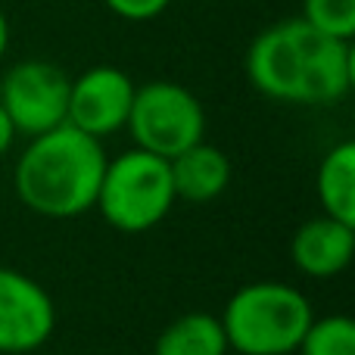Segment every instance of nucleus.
I'll use <instances>...</instances> for the list:
<instances>
[{
  "label": "nucleus",
  "instance_id": "nucleus-1",
  "mask_svg": "<svg viewBox=\"0 0 355 355\" xmlns=\"http://www.w3.org/2000/svg\"><path fill=\"white\" fill-rule=\"evenodd\" d=\"M246 78L262 97L290 106L340 103L355 85L352 41L321 35L302 19H284L252 37Z\"/></svg>",
  "mask_w": 355,
  "mask_h": 355
},
{
  "label": "nucleus",
  "instance_id": "nucleus-2",
  "mask_svg": "<svg viewBox=\"0 0 355 355\" xmlns=\"http://www.w3.org/2000/svg\"><path fill=\"white\" fill-rule=\"evenodd\" d=\"M106 159L103 141L62 122L28 137L12 168V187L19 202L41 218H78L97 202Z\"/></svg>",
  "mask_w": 355,
  "mask_h": 355
},
{
  "label": "nucleus",
  "instance_id": "nucleus-3",
  "mask_svg": "<svg viewBox=\"0 0 355 355\" xmlns=\"http://www.w3.org/2000/svg\"><path fill=\"white\" fill-rule=\"evenodd\" d=\"M237 355H293L315 321L312 300L293 284L252 281L234 290L218 315Z\"/></svg>",
  "mask_w": 355,
  "mask_h": 355
},
{
  "label": "nucleus",
  "instance_id": "nucleus-4",
  "mask_svg": "<svg viewBox=\"0 0 355 355\" xmlns=\"http://www.w3.org/2000/svg\"><path fill=\"white\" fill-rule=\"evenodd\" d=\"M175 202L178 196L172 187L168 159L131 147L106 159L94 209L116 231L147 234L168 218Z\"/></svg>",
  "mask_w": 355,
  "mask_h": 355
},
{
  "label": "nucleus",
  "instance_id": "nucleus-5",
  "mask_svg": "<svg viewBox=\"0 0 355 355\" xmlns=\"http://www.w3.org/2000/svg\"><path fill=\"white\" fill-rule=\"evenodd\" d=\"M125 131L137 150L175 159L187 147L206 141V110L200 97L175 81H147L135 91Z\"/></svg>",
  "mask_w": 355,
  "mask_h": 355
},
{
  "label": "nucleus",
  "instance_id": "nucleus-6",
  "mask_svg": "<svg viewBox=\"0 0 355 355\" xmlns=\"http://www.w3.org/2000/svg\"><path fill=\"white\" fill-rule=\"evenodd\" d=\"M69 75L56 62L22 60L0 78V106L10 116L16 135L37 137L66 122Z\"/></svg>",
  "mask_w": 355,
  "mask_h": 355
},
{
  "label": "nucleus",
  "instance_id": "nucleus-7",
  "mask_svg": "<svg viewBox=\"0 0 355 355\" xmlns=\"http://www.w3.org/2000/svg\"><path fill=\"white\" fill-rule=\"evenodd\" d=\"M56 331V302L31 275L0 265V355L35 352Z\"/></svg>",
  "mask_w": 355,
  "mask_h": 355
},
{
  "label": "nucleus",
  "instance_id": "nucleus-8",
  "mask_svg": "<svg viewBox=\"0 0 355 355\" xmlns=\"http://www.w3.org/2000/svg\"><path fill=\"white\" fill-rule=\"evenodd\" d=\"M137 85L119 66H91L69 81L66 125L106 141L125 131Z\"/></svg>",
  "mask_w": 355,
  "mask_h": 355
},
{
  "label": "nucleus",
  "instance_id": "nucleus-9",
  "mask_svg": "<svg viewBox=\"0 0 355 355\" xmlns=\"http://www.w3.org/2000/svg\"><path fill=\"white\" fill-rule=\"evenodd\" d=\"M293 268L315 281H327L346 271L355 259V225L337 221L331 215L309 218L296 227L290 240Z\"/></svg>",
  "mask_w": 355,
  "mask_h": 355
},
{
  "label": "nucleus",
  "instance_id": "nucleus-10",
  "mask_svg": "<svg viewBox=\"0 0 355 355\" xmlns=\"http://www.w3.org/2000/svg\"><path fill=\"white\" fill-rule=\"evenodd\" d=\"M175 196L184 202H212L231 187V159L225 150L200 141L168 159Z\"/></svg>",
  "mask_w": 355,
  "mask_h": 355
},
{
  "label": "nucleus",
  "instance_id": "nucleus-11",
  "mask_svg": "<svg viewBox=\"0 0 355 355\" xmlns=\"http://www.w3.org/2000/svg\"><path fill=\"white\" fill-rule=\"evenodd\" d=\"M321 215L355 225V144L343 141L324 153L315 175Z\"/></svg>",
  "mask_w": 355,
  "mask_h": 355
},
{
  "label": "nucleus",
  "instance_id": "nucleus-12",
  "mask_svg": "<svg viewBox=\"0 0 355 355\" xmlns=\"http://www.w3.org/2000/svg\"><path fill=\"white\" fill-rule=\"evenodd\" d=\"M227 340L218 315L187 312L162 327L153 343V355H227Z\"/></svg>",
  "mask_w": 355,
  "mask_h": 355
},
{
  "label": "nucleus",
  "instance_id": "nucleus-13",
  "mask_svg": "<svg viewBox=\"0 0 355 355\" xmlns=\"http://www.w3.org/2000/svg\"><path fill=\"white\" fill-rule=\"evenodd\" d=\"M296 355H355V321L349 315L315 318Z\"/></svg>",
  "mask_w": 355,
  "mask_h": 355
},
{
  "label": "nucleus",
  "instance_id": "nucleus-14",
  "mask_svg": "<svg viewBox=\"0 0 355 355\" xmlns=\"http://www.w3.org/2000/svg\"><path fill=\"white\" fill-rule=\"evenodd\" d=\"M300 19L337 41L355 37V0H302Z\"/></svg>",
  "mask_w": 355,
  "mask_h": 355
},
{
  "label": "nucleus",
  "instance_id": "nucleus-15",
  "mask_svg": "<svg viewBox=\"0 0 355 355\" xmlns=\"http://www.w3.org/2000/svg\"><path fill=\"white\" fill-rule=\"evenodd\" d=\"M103 3L112 16L125 19V22H150V19L162 16L172 0H103Z\"/></svg>",
  "mask_w": 355,
  "mask_h": 355
},
{
  "label": "nucleus",
  "instance_id": "nucleus-16",
  "mask_svg": "<svg viewBox=\"0 0 355 355\" xmlns=\"http://www.w3.org/2000/svg\"><path fill=\"white\" fill-rule=\"evenodd\" d=\"M16 128H12V122H10V116L3 112V106H0V159H3L6 153L12 150V144H16Z\"/></svg>",
  "mask_w": 355,
  "mask_h": 355
},
{
  "label": "nucleus",
  "instance_id": "nucleus-17",
  "mask_svg": "<svg viewBox=\"0 0 355 355\" xmlns=\"http://www.w3.org/2000/svg\"><path fill=\"white\" fill-rule=\"evenodd\" d=\"M6 47H10V22H6V12L0 10V62L6 56Z\"/></svg>",
  "mask_w": 355,
  "mask_h": 355
}]
</instances>
